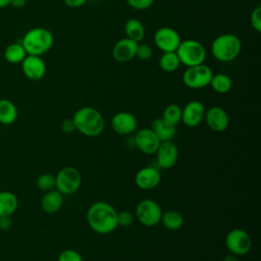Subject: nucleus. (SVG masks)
<instances>
[{"label": "nucleus", "instance_id": "1", "mask_svg": "<svg viewBox=\"0 0 261 261\" xmlns=\"http://www.w3.org/2000/svg\"><path fill=\"white\" fill-rule=\"evenodd\" d=\"M87 222L90 228L99 234H108L117 228V211L104 201L93 203L87 211Z\"/></svg>", "mask_w": 261, "mask_h": 261}, {"label": "nucleus", "instance_id": "2", "mask_svg": "<svg viewBox=\"0 0 261 261\" xmlns=\"http://www.w3.org/2000/svg\"><path fill=\"white\" fill-rule=\"evenodd\" d=\"M72 120L75 130L90 138L98 137L102 134L105 126V120L101 112L91 106H85L77 109Z\"/></svg>", "mask_w": 261, "mask_h": 261}, {"label": "nucleus", "instance_id": "3", "mask_svg": "<svg viewBox=\"0 0 261 261\" xmlns=\"http://www.w3.org/2000/svg\"><path fill=\"white\" fill-rule=\"evenodd\" d=\"M20 43L28 55L41 56L52 48L54 37L48 29L37 27L29 30Z\"/></svg>", "mask_w": 261, "mask_h": 261}, {"label": "nucleus", "instance_id": "4", "mask_svg": "<svg viewBox=\"0 0 261 261\" xmlns=\"http://www.w3.org/2000/svg\"><path fill=\"white\" fill-rule=\"evenodd\" d=\"M242 42L240 38L230 33H224L217 36L211 44L213 57L220 62H230L241 53Z\"/></svg>", "mask_w": 261, "mask_h": 261}, {"label": "nucleus", "instance_id": "5", "mask_svg": "<svg viewBox=\"0 0 261 261\" xmlns=\"http://www.w3.org/2000/svg\"><path fill=\"white\" fill-rule=\"evenodd\" d=\"M175 53L180 64L187 67L202 64L206 59V49L204 45L194 39L180 41Z\"/></svg>", "mask_w": 261, "mask_h": 261}, {"label": "nucleus", "instance_id": "6", "mask_svg": "<svg viewBox=\"0 0 261 261\" xmlns=\"http://www.w3.org/2000/svg\"><path fill=\"white\" fill-rule=\"evenodd\" d=\"M81 185L82 174L75 167L65 166L55 175V189L62 195L74 194Z\"/></svg>", "mask_w": 261, "mask_h": 261}, {"label": "nucleus", "instance_id": "7", "mask_svg": "<svg viewBox=\"0 0 261 261\" xmlns=\"http://www.w3.org/2000/svg\"><path fill=\"white\" fill-rule=\"evenodd\" d=\"M162 209L160 205L152 199L141 200L135 210V217L138 221L147 227H152L160 222Z\"/></svg>", "mask_w": 261, "mask_h": 261}, {"label": "nucleus", "instance_id": "8", "mask_svg": "<svg viewBox=\"0 0 261 261\" xmlns=\"http://www.w3.org/2000/svg\"><path fill=\"white\" fill-rule=\"evenodd\" d=\"M213 71L212 69L202 63L194 66H189L184 71L182 74V83L186 87L194 90L202 89L209 86L210 81L212 79Z\"/></svg>", "mask_w": 261, "mask_h": 261}, {"label": "nucleus", "instance_id": "9", "mask_svg": "<svg viewBox=\"0 0 261 261\" xmlns=\"http://www.w3.org/2000/svg\"><path fill=\"white\" fill-rule=\"evenodd\" d=\"M224 243L229 253L236 256L248 254L253 244L250 234L243 228H233L229 230L225 237Z\"/></svg>", "mask_w": 261, "mask_h": 261}, {"label": "nucleus", "instance_id": "10", "mask_svg": "<svg viewBox=\"0 0 261 261\" xmlns=\"http://www.w3.org/2000/svg\"><path fill=\"white\" fill-rule=\"evenodd\" d=\"M180 41L179 34L170 27L159 28L154 34V43L162 52H174Z\"/></svg>", "mask_w": 261, "mask_h": 261}, {"label": "nucleus", "instance_id": "11", "mask_svg": "<svg viewBox=\"0 0 261 261\" xmlns=\"http://www.w3.org/2000/svg\"><path fill=\"white\" fill-rule=\"evenodd\" d=\"M160 143V140L151 128H141L134 136L135 146L146 155L155 154Z\"/></svg>", "mask_w": 261, "mask_h": 261}, {"label": "nucleus", "instance_id": "12", "mask_svg": "<svg viewBox=\"0 0 261 261\" xmlns=\"http://www.w3.org/2000/svg\"><path fill=\"white\" fill-rule=\"evenodd\" d=\"M155 154L158 168L169 169L173 167L177 161L178 149L172 141H165L160 143Z\"/></svg>", "mask_w": 261, "mask_h": 261}, {"label": "nucleus", "instance_id": "13", "mask_svg": "<svg viewBox=\"0 0 261 261\" xmlns=\"http://www.w3.org/2000/svg\"><path fill=\"white\" fill-rule=\"evenodd\" d=\"M110 125L118 135H130L136 132L138 121L133 113L128 111H120L111 117Z\"/></svg>", "mask_w": 261, "mask_h": 261}, {"label": "nucleus", "instance_id": "14", "mask_svg": "<svg viewBox=\"0 0 261 261\" xmlns=\"http://www.w3.org/2000/svg\"><path fill=\"white\" fill-rule=\"evenodd\" d=\"M205 107L202 102L192 100L181 108V121L189 127L198 126L204 119Z\"/></svg>", "mask_w": 261, "mask_h": 261}, {"label": "nucleus", "instance_id": "15", "mask_svg": "<svg viewBox=\"0 0 261 261\" xmlns=\"http://www.w3.org/2000/svg\"><path fill=\"white\" fill-rule=\"evenodd\" d=\"M204 119L208 127L216 133L224 132L229 124L227 112L220 106H212L205 111Z\"/></svg>", "mask_w": 261, "mask_h": 261}, {"label": "nucleus", "instance_id": "16", "mask_svg": "<svg viewBox=\"0 0 261 261\" xmlns=\"http://www.w3.org/2000/svg\"><path fill=\"white\" fill-rule=\"evenodd\" d=\"M21 69L29 80L39 81L46 73V64L40 56L27 55L21 61Z\"/></svg>", "mask_w": 261, "mask_h": 261}, {"label": "nucleus", "instance_id": "17", "mask_svg": "<svg viewBox=\"0 0 261 261\" xmlns=\"http://www.w3.org/2000/svg\"><path fill=\"white\" fill-rule=\"evenodd\" d=\"M160 180L159 168L155 166H145L135 175V182L142 190H152L160 184Z\"/></svg>", "mask_w": 261, "mask_h": 261}, {"label": "nucleus", "instance_id": "18", "mask_svg": "<svg viewBox=\"0 0 261 261\" xmlns=\"http://www.w3.org/2000/svg\"><path fill=\"white\" fill-rule=\"evenodd\" d=\"M139 43L128 39L121 38L114 44L112 48V57L117 62H128L136 57L137 46Z\"/></svg>", "mask_w": 261, "mask_h": 261}, {"label": "nucleus", "instance_id": "19", "mask_svg": "<svg viewBox=\"0 0 261 261\" xmlns=\"http://www.w3.org/2000/svg\"><path fill=\"white\" fill-rule=\"evenodd\" d=\"M63 204V195L56 189L45 192L41 200V208L48 214L56 213Z\"/></svg>", "mask_w": 261, "mask_h": 261}, {"label": "nucleus", "instance_id": "20", "mask_svg": "<svg viewBox=\"0 0 261 261\" xmlns=\"http://www.w3.org/2000/svg\"><path fill=\"white\" fill-rule=\"evenodd\" d=\"M150 128L155 133V135L158 137L160 142L172 141V139L174 138L175 133H176L175 126L167 123L161 117L155 118L152 121Z\"/></svg>", "mask_w": 261, "mask_h": 261}, {"label": "nucleus", "instance_id": "21", "mask_svg": "<svg viewBox=\"0 0 261 261\" xmlns=\"http://www.w3.org/2000/svg\"><path fill=\"white\" fill-rule=\"evenodd\" d=\"M18 206L16 196L8 191L0 192V216H11Z\"/></svg>", "mask_w": 261, "mask_h": 261}, {"label": "nucleus", "instance_id": "22", "mask_svg": "<svg viewBox=\"0 0 261 261\" xmlns=\"http://www.w3.org/2000/svg\"><path fill=\"white\" fill-rule=\"evenodd\" d=\"M125 37L140 43L145 38V28L141 20L137 18H129L124 24Z\"/></svg>", "mask_w": 261, "mask_h": 261}, {"label": "nucleus", "instance_id": "23", "mask_svg": "<svg viewBox=\"0 0 261 261\" xmlns=\"http://www.w3.org/2000/svg\"><path fill=\"white\" fill-rule=\"evenodd\" d=\"M160 222L169 230H177L184 224V216L177 210H166L162 212Z\"/></svg>", "mask_w": 261, "mask_h": 261}, {"label": "nucleus", "instance_id": "24", "mask_svg": "<svg viewBox=\"0 0 261 261\" xmlns=\"http://www.w3.org/2000/svg\"><path fill=\"white\" fill-rule=\"evenodd\" d=\"M17 118V109L13 102L8 99H0V122L11 124Z\"/></svg>", "mask_w": 261, "mask_h": 261}, {"label": "nucleus", "instance_id": "25", "mask_svg": "<svg viewBox=\"0 0 261 261\" xmlns=\"http://www.w3.org/2000/svg\"><path fill=\"white\" fill-rule=\"evenodd\" d=\"M27 55L23 46L19 42L8 45L4 51V58L9 63H20Z\"/></svg>", "mask_w": 261, "mask_h": 261}, {"label": "nucleus", "instance_id": "26", "mask_svg": "<svg viewBox=\"0 0 261 261\" xmlns=\"http://www.w3.org/2000/svg\"><path fill=\"white\" fill-rule=\"evenodd\" d=\"M209 86L213 89L214 92L218 94H225L230 91L232 82L231 79L225 73H213Z\"/></svg>", "mask_w": 261, "mask_h": 261}, {"label": "nucleus", "instance_id": "27", "mask_svg": "<svg viewBox=\"0 0 261 261\" xmlns=\"http://www.w3.org/2000/svg\"><path fill=\"white\" fill-rule=\"evenodd\" d=\"M159 67L165 72H173L180 65L179 59L174 52H163L158 61Z\"/></svg>", "mask_w": 261, "mask_h": 261}, {"label": "nucleus", "instance_id": "28", "mask_svg": "<svg viewBox=\"0 0 261 261\" xmlns=\"http://www.w3.org/2000/svg\"><path fill=\"white\" fill-rule=\"evenodd\" d=\"M161 118L167 123L176 126L181 121V107L177 104L167 105L162 112Z\"/></svg>", "mask_w": 261, "mask_h": 261}, {"label": "nucleus", "instance_id": "29", "mask_svg": "<svg viewBox=\"0 0 261 261\" xmlns=\"http://www.w3.org/2000/svg\"><path fill=\"white\" fill-rule=\"evenodd\" d=\"M37 187L43 192L55 189V175L51 173H42L37 178Z\"/></svg>", "mask_w": 261, "mask_h": 261}, {"label": "nucleus", "instance_id": "30", "mask_svg": "<svg viewBox=\"0 0 261 261\" xmlns=\"http://www.w3.org/2000/svg\"><path fill=\"white\" fill-rule=\"evenodd\" d=\"M57 261H84V260L82 255L77 251L73 249H65L59 254Z\"/></svg>", "mask_w": 261, "mask_h": 261}, {"label": "nucleus", "instance_id": "31", "mask_svg": "<svg viewBox=\"0 0 261 261\" xmlns=\"http://www.w3.org/2000/svg\"><path fill=\"white\" fill-rule=\"evenodd\" d=\"M250 22L252 28L257 32H261V6L257 5L251 12Z\"/></svg>", "mask_w": 261, "mask_h": 261}, {"label": "nucleus", "instance_id": "32", "mask_svg": "<svg viewBox=\"0 0 261 261\" xmlns=\"http://www.w3.org/2000/svg\"><path fill=\"white\" fill-rule=\"evenodd\" d=\"M153 56V49L148 44H138L136 57L141 60H149Z\"/></svg>", "mask_w": 261, "mask_h": 261}, {"label": "nucleus", "instance_id": "33", "mask_svg": "<svg viewBox=\"0 0 261 261\" xmlns=\"http://www.w3.org/2000/svg\"><path fill=\"white\" fill-rule=\"evenodd\" d=\"M135 219V216L129 211L123 210L120 212H117V225L127 227L130 224H133Z\"/></svg>", "mask_w": 261, "mask_h": 261}, {"label": "nucleus", "instance_id": "34", "mask_svg": "<svg viewBox=\"0 0 261 261\" xmlns=\"http://www.w3.org/2000/svg\"><path fill=\"white\" fill-rule=\"evenodd\" d=\"M155 0H126L128 6L135 10H146L154 4Z\"/></svg>", "mask_w": 261, "mask_h": 261}, {"label": "nucleus", "instance_id": "35", "mask_svg": "<svg viewBox=\"0 0 261 261\" xmlns=\"http://www.w3.org/2000/svg\"><path fill=\"white\" fill-rule=\"evenodd\" d=\"M61 130L65 134H71L75 130V126H74V123H73V120L72 118H66L64 119L62 122H61Z\"/></svg>", "mask_w": 261, "mask_h": 261}, {"label": "nucleus", "instance_id": "36", "mask_svg": "<svg viewBox=\"0 0 261 261\" xmlns=\"http://www.w3.org/2000/svg\"><path fill=\"white\" fill-rule=\"evenodd\" d=\"M88 0H63L64 4L71 8H79L82 7L87 3Z\"/></svg>", "mask_w": 261, "mask_h": 261}, {"label": "nucleus", "instance_id": "37", "mask_svg": "<svg viewBox=\"0 0 261 261\" xmlns=\"http://www.w3.org/2000/svg\"><path fill=\"white\" fill-rule=\"evenodd\" d=\"M11 225V218L10 216H0V228L7 229Z\"/></svg>", "mask_w": 261, "mask_h": 261}, {"label": "nucleus", "instance_id": "38", "mask_svg": "<svg viewBox=\"0 0 261 261\" xmlns=\"http://www.w3.org/2000/svg\"><path fill=\"white\" fill-rule=\"evenodd\" d=\"M25 3H27V0H10L9 5H12L15 8H21L25 5Z\"/></svg>", "mask_w": 261, "mask_h": 261}, {"label": "nucleus", "instance_id": "39", "mask_svg": "<svg viewBox=\"0 0 261 261\" xmlns=\"http://www.w3.org/2000/svg\"><path fill=\"white\" fill-rule=\"evenodd\" d=\"M222 261H239V259H238V256L229 253L223 257Z\"/></svg>", "mask_w": 261, "mask_h": 261}, {"label": "nucleus", "instance_id": "40", "mask_svg": "<svg viewBox=\"0 0 261 261\" xmlns=\"http://www.w3.org/2000/svg\"><path fill=\"white\" fill-rule=\"evenodd\" d=\"M10 4V0H0V8H4Z\"/></svg>", "mask_w": 261, "mask_h": 261}]
</instances>
